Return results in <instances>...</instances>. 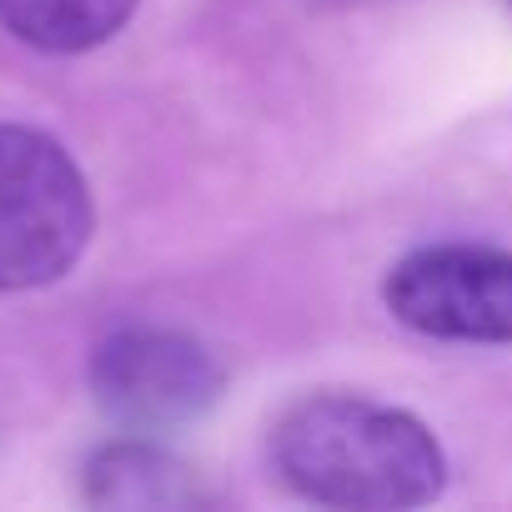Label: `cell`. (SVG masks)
I'll list each match as a JSON object with an SVG mask.
<instances>
[{
	"label": "cell",
	"mask_w": 512,
	"mask_h": 512,
	"mask_svg": "<svg viewBox=\"0 0 512 512\" xmlns=\"http://www.w3.org/2000/svg\"><path fill=\"white\" fill-rule=\"evenodd\" d=\"M272 457L302 497L352 512L422 507L447 482L442 442L422 417L352 392L302 397L277 422Z\"/></svg>",
	"instance_id": "cell-1"
},
{
	"label": "cell",
	"mask_w": 512,
	"mask_h": 512,
	"mask_svg": "<svg viewBox=\"0 0 512 512\" xmlns=\"http://www.w3.org/2000/svg\"><path fill=\"white\" fill-rule=\"evenodd\" d=\"M91 226V186L71 151L46 131L0 126V292L61 282Z\"/></svg>",
	"instance_id": "cell-2"
},
{
	"label": "cell",
	"mask_w": 512,
	"mask_h": 512,
	"mask_svg": "<svg viewBox=\"0 0 512 512\" xmlns=\"http://www.w3.org/2000/svg\"><path fill=\"white\" fill-rule=\"evenodd\" d=\"M221 387H226L221 362L196 337L161 332V327L111 332L91 357L96 407L141 437L181 432L201 422L221 402Z\"/></svg>",
	"instance_id": "cell-3"
},
{
	"label": "cell",
	"mask_w": 512,
	"mask_h": 512,
	"mask_svg": "<svg viewBox=\"0 0 512 512\" xmlns=\"http://www.w3.org/2000/svg\"><path fill=\"white\" fill-rule=\"evenodd\" d=\"M387 312L437 342H512V251L442 241L407 251L382 282Z\"/></svg>",
	"instance_id": "cell-4"
},
{
	"label": "cell",
	"mask_w": 512,
	"mask_h": 512,
	"mask_svg": "<svg viewBox=\"0 0 512 512\" xmlns=\"http://www.w3.org/2000/svg\"><path fill=\"white\" fill-rule=\"evenodd\" d=\"M86 497L121 512H191L206 502L196 472L151 437H116L86 462Z\"/></svg>",
	"instance_id": "cell-5"
},
{
	"label": "cell",
	"mask_w": 512,
	"mask_h": 512,
	"mask_svg": "<svg viewBox=\"0 0 512 512\" xmlns=\"http://www.w3.org/2000/svg\"><path fill=\"white\" fill-rule=\"evenodd\" d=\"M136 11V0H0V26L16 41L56 56L106 46Z\"/></svg>",
	"instance_id": "cell-6"
},
{
	"label": "cell",
	"mask_w": 512,
	"mask_h": 512,
	"mask_svg": "<svg viewBox=\"0 0 512 512\" xmlns=\"http://www.w3.org/2000/svg\"><path fill=\"white\" fill-rule=\"evenodd\" d=\"M507 6H512V0H507Z\"/></svg>",
	"instance_id": "cell-7"
}]
</instances>
